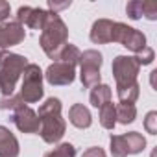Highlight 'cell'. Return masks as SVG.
Returning <instances> with one entry per match:
<instances>
[{
	"mask_svg": "<svg viewBox=\"0 0 157 157\" xmlns=\"http://www.w3.org/2000/svg\"><path fill=\"white\" fill-rule=\"evenodd\" d=\"M104 63V57L98 50H85L82 52V57H80V67H94V68H100Z\"/></svg>",
	"mask_w": 157,
	"mask_h": 157,
	"instance_id": "cell-21",
	"label": "cell"
},
{
	"mask_svg": "<svg viewBox=\"0 0 157 157\" xmlns=\"http://www.w3.org/2000/svg\"><path fill=\"white\" fill-rule=\"evenodd\" d=\"M111 96H113L111 87H109V85H105V83H98V85H94V87L91 89L89 100H91V105H93V107L100 109L104 104L111 102Z\"/></svg>",
	"mask_w": 157,
	"mask_h": 157,
	"instance_id": "cell-14",
	"label": "cell"
},
{
	"mask_svg": "<svg viewBox=\"0 0 157 157\" xmlns=\"http://www.w3.org/2000/svg\"><path fill=\"white\" fill-rule=\"evenodd\" d=\"M82 157H107V155H105L104 148H100V146H91V148H87V150L83 151Z\"/></svg>",
	"mask_w": 157,
	"mask_h": 157,
	"instance_id": "cell-29",
	"label": "cell"
},
{
	"mask_svg": "<svg viewBox=\"0 0 157 157\" xmlns=\"http://www.w3.org/2000/svg\"><path fill=\"white\" fill-rule=\"evenodd\" d=\"M11 15V6L8 2H4V0H0V24L6 22Z\"/></svg>",
	"mask_w": 157,
	"mask_h": 157,
	"instance_id": "cell-30",
	"label": "cell"
},
{
	"mask_svg": "<svg viewBox=\"0 0 157 157\" xmlns=\"http://www.w3.org/2000/svg\"><path fill=\"white\" fill-rule=\"evenodd\" d=\"M111 43H120L124 48L131 52H140L146 46V35L124 22H115L113 24V39Z\"/></svg>",
	"mask_w": 157,
	"mask_h": 157,
	"instance_id": "cell-6",
	"label": "cell"
},
{
	"mask_svg": "<svg viewBox=\"0 0 157 157\" xmlns=\"http://www.w3.org/2000/svg\"><path fill=\"white\" fill-rule=\"evenodd\" d=\"M80 57H82L80 48L74 46V44H70V43H67V44L59 50V54H57V59H56V61L68 63V65L76 67V65H80Z\"/></svg>",
	"mask_w": 157,
	"mask_h": 157,
	"instance_id": "cell-17",
	"label": "cell"
},
{
	"mask_svg": "<svg viewBox=\"0 0 157 157\" xmlns=\"http://www.w3.org/2000/svg\"><path fill=\"white\" fill-rule=\"evenodd\" d=\"M111 70H113V76H115L117 87H128V85L137 83L140 65L137 63V59L133 56H117L113 59Z\"/></svg>",
	"mask_w": 157,
	"mask_h": 157,
	"instance_id": "cell-5",
	"label": "cell"
},
{
	"mask_svg": "<svg viewBox=\"0 0 157 157\" xmlns=\"http://www.w3.org/2000/svg\"><path fill=\"white\" fill-rule=\"evenodd\" d=\"M21 98L24 104H37L43 94V70L35 63H28V67L22 72V85H21Z\"/></svg>",
	"mask_w": 157,
	"mask_h": 157,
	"instance_id": "cell-4",
	"label": "cell"
},
{
	"mask_svg": "<svg viewBox=\"0 0 157 157\" xmlns=\"http://www.w3.org/2000/svg\"><path fill=\"white\" fill-rule=\"evenodd\" d=\"M151 157H157V150H153V153H151Z\"/></svg>",
	"mask_w": 157,
	"mask_h": 157,
	"instance_id": "cell-33",
	"label": "cell"
},
{
	"mask_svg": "<svg viewBox=\"0 0 157 157\" xmlns=\"http://www.w3.org/2000/svg\"><path fill=\"white\" fill-rule=\"evenodd\" d=\"M4 56H6V52H4V50H0V63H2V59H4Z\"/></svg>",
	"mask_w": 157,
	"mask_h": 157,
	"instance_id": "cell-32",
	"label": "cell"
},
{
	"mask_svg": "<svg viewBox=\"0 0 157 157\" xmlns=\"http://www.w3.org/2000/svg\"><path fill=\"white\" fill-rule=\"evenodd\" d=\"M144 129L150 135H157V111H150L144 118Z\"/></svg>",
	"mask_w": 157,
	"mask_h": 157,
	"instance_id": "cell-28",
	"label": "cell"
},
{
	"mask_svg": "<svg viewBox=\"0 0 157 157\" xmlns=\"http://www.w3.org/2000/svg\"><path fill=\"white\" fill-rule=\"evenodd\" d=\"M68 28L67 24L63 22V19L57 15V13H52L48 11V19L41 30V39H39V44L43 48V52L50 57V59H57V54L59 50L68 43Z\"/></svg>",
	"mask_w": 157,
	"mask_h": 157,
	"instance_id": "cell-2",
	"label": "cell"
},
{
	"mask_svg": "<svg viewBox=\"0 0 157 157\" xmlns=\"http://www.w3.org/2000/svg\"><path fill=\"white\" fill-rule=\"evenodd\" d=\"M68 120H70L72 126L80 128V129H87V128H91V124H93L91 111H89L83 104H74V105L68 109Z\"/></svg>",
	"mask_w": 157,
	"mask_h": 157,
	"instance_id": "cell-13",
	"label": "cell"
},
{
	"mask_svg": "<svg viewBox=\"0 0 157 157\" xmlns=\"http://www.w3.org/2000/svg\"><path fill=\"white\" fill-rule=\"evenodd\" d=\"M44 157H76V148L70 142H61L54 150L46 151Z\"/></svg>",
	"mask_w": 157,
	"mask_h": 157,
	"instance_id": "cell-23",
	"label": "cell"
},
{
	"mask_svg": "<svg viewBox=\"0 0 157 157\" xmlns=\"http://www.w3.org/2000/svg\"><path fill=\"white\" fill-rule=\"evenodd\" d=\"M37 117H39V122H41V128H39L41 139L46 144L59 142L65 135V129H67L65 118L61 117V100L54 98V96L46 98L44 104H41Z\"/></svg>",
	"mask_w": 157,
	"mask_h": 157,
	"instance_id": "cell-1",
	"label": "cell"
},
{
	"mask_svg": "<svg viewBox=\"0 0 157 157\" xmlns=\"http://www.w3.org/2000/svg\"><path fill=\"white\" fill-rule=\"evenodd\" d=\"M122 137H124V142H126V148H128V155H137V153L144 151L146 139L139 131H128Z\"/></svg>",
	"mask_w": 157,
	"mask_h": 157,
	"instance_id": "cell-15",
	"label": "cell"
},
{
	"mask_svg": "<svg viewBox=\"0 0 157 157\" xmlns=\"http://www.w3.org/2000/svg\"><path fill=\"white\" fill-rule=\"evenodd\" d=\"M115 113H117V122L124 124V126L135 122V118H137L135 104H117L115 105Z\"/></svg>",
	"mask_w": 157,
	"mask_h": 157,
	"instance_id": "cell-16",
	"label": "cell"
},
{
	"mask_svg": "<svg viewBox=\"0 0 157 157\" xmlns=\"http://www.w3.org/2000/svg\"><path fill=\"white\" fill-rule=\"evenodd\" d=\"M109 150L113 157H128V148L122 135H111L109 137Z\"/></svg>",
	"mask_w": 157,
	"mask_h": 157,
	"instance_id": "cell-22",
	"label": "cell"
},
{
	"mask_svg": "<svg viewBox=\"0 0 157 157\" xmlns=\"http://www.w3.org/2000/svg\"><path fill=\"white\" fill-rule=\"evenodd\" d=\"M113 24L115 22L109 21V19L94 21L93 28H91V33H89L91 41L94 44H107V43H111V39H113Z\"/></svg>",
	"mask_w": 157,
	"mask_h": 157,
	"instance_id": "cell-11",
	"label": "cell"
},
{
	"mask_svg": "<svg viewBox=\"0 0 157 157\" xmlns=\"http://www.w3.org/2000/svg\"><path fill=\"white\" fill-rule=\"evenodd\" d=\"M126 13L131 21H139L142 19V0H131L126 6Z\"/></svg>",
	"mask_w": 157,
	"mask_h": 157,
	"instance_id": "cell-25",
	"label": "cell"
},
{
	"mask_svg": "<svg viewBox=\"0 0 157 157\" xmlns=\"http://www.w3.org/2000/svg\"><path fill=\"white\" fill-rule=\"evenodd\" d=\"M133 57L137 59V63H139L140 67H144V65H150V63L155 59V52H153V48H150V46L146 44V46H144L140 52H137Z\"/></svg>",
	"mask_w": 157,
	"mask_h": 157,
	"instance_id": "cell-26",
	"label": "cell"
},
{
	"mask_svg": "<svg viewBox=\"0 0 157 157\" xmlns=\"http://www.w3.org/2000/svg\"><path fill=\"white\" fill-rule=\"evenodd\" d=\"M139 94H140L139 82L133 85H128V87H117V96H118L120 104H135Z\"/></svg>",
	"mask_w": 157,
	"mask_h": 157,
	"instance_id": "cell-20",
	"label": "cell"
},
{
	"mask_svg": "<svg viewBox=\"0 0 157 157\" xmlns=\"http://www.w3.org/2000/svg\"><path fill=\"white\" fill-rule=\"evenodd\" d=\"M68 6H70V0H67V2H56V0H50L48 2V8L52 10V13H57V15H59L61 10H67Z\"/></svg>",
	"mask_w": 157,
	"mask_h": 157,
	"instance_id": "cell-31",
	"label": "cell"
},
{
	"mask_svg": "<svg viewBox=\"0 0 157 157\" xmlns=\"http://www.w3.org/2000/svg\"><path fill=\"white\" fill-rule=\"evenodd\" d=\"M26 39V30L17 21H6L0 24V50H8L21 44Z\"/></svg>",
	"mask_w": 157,
	"mask_h": 157,
	"instance_id": "cell-9",
	"label": "cell"
},
{
	"mask_svg": "<svg viewBox=\"0 0 157 157\" xmlns=\"http://www.w3.org/2000/svg\"><path fill=\"white\" fill-rule=\"evenodd\" d=\"M142 17L148 21H157V2L155 0H142Z\"/></svg>",
	"mask_w": 157,
	"mask_h": 157,
	"instance_id": "cell-27",
	"label": "cell"
},
{
	"mask_svg": "<svg viewBox=\"0 0 157 157\" xmlns=\"http://www.w3.org/2000/svg\"><path fill=\"white\" fill-rule=\"evenodd\" d=\"M98 118H100L102 128H105V129H113V128L117 126V113H115L113 102H107V104H104V105L100 107Z\"/></svg>",
	"mask_w": 157,
	"mask_h": 157,
	"instance_id": "cell-19",
	"label": "cell"
},
{
	"mask_svg": "<svg viewBox=\"0 0 157 157\" xmlns=\"http://www.w3.org/2000/svg\"><path fill=\"white\" fill-rule=\"evenodd\" d=\"M11 122L21 133H39V128H41L37 113L28 105H22L11 111Z\"/></svg>",
	"mask_w": 157,
	"mask_h": 157,
	"instance_id": "cell-8",
	"label": "cell"
},
{
	"mask_svg": "<svg viewBox=\"0 0 157 157\" xmlns=\"http://www.w3.org/2000/svg\"><path fill=\"white\" fill-rule=\"evenodd\" d=\"M46 78V82L50 85L56 87H63V85H70L76 80V67L68 65V63H61V61H54L46 72L43 74Z\"/></svg>",
	"mask_w": 157,
	"mask_h": 157,
	"instance_id": "cell-7",
	"label": "cell"
},
{
	"mask_svg": "<svg viewBox=\"0 0 157 157\" xmlns=\"http://www.w3.org/2000/svg\"><path fill=\"white\" fill-rule=\"evenodd\" d=\"M100 68H94V67H80V80H82V85L85 89H93L94 85L100 83Z\"/></svg>",
	"mask_w": 157,
	"mask_h": 157,
	"instance_id": "cell-18",
	"label": "cell"
},
{
	"mask_svg": "<svg viewBox=\"0 0 157 157\" xmlns=\"http://www.w3.org/2000/svg\"><path fill=\"white\" fill-rule=\"evenodd\" d=\"M26 105L21 98V94H11V96H2L0 98V109L2 111H15L19 107Z\"/></svg>",
	"mask_w": 157,
	"mask_h": 157,
	"instance_id": "cell-24",
	"label": "cell"
},
{
	"mask_svg": "<svg viewBox=\"0 0 157 157\" xmlns=\"http://www.w3.org/2000/svg\"><path fill=\"white\" fill-rule=\"evenodd\" d=\"M48 19V11L43 8H30V6H21L17 10L15 21L22 26H28L32 30H43L44 22Z\"/></svg>",
	"mask_w": 157,
	"mask_h": 157,
	"instance_id": "cell-10",
	"label": "cell"
},
{
	"mask_svg": "<svg viewBox=\"0 0 157 157\" xmlns=\"http://www.w3.org/2000/svg\"><path fill=\"white\" fill-rule=\"evenodd\" d=\"M26 67L28 59L24 56L6 52L2 63H0V93H2V96L15 94V85Z\"/></svg>",
	"mask_w": 157,
	"mask_h": 157,
	"instance_id": "cell-3",
	"label": "cell"
},
{
	"mask_svg": "<svg viewBox=\"0 0 157 157\" xmlns=\"http://www.w3.org/2000/svg\"><path fill=\"white\" fill-rule=\"evenodd\" d=\"M21 146L10 128L0 126V157H19Z\"/></svg>",
	"mask_w": 157,
	"mask_h": 157,
	"instance_id": "cell-12",
	"label": "cell"
}]
</instances>
